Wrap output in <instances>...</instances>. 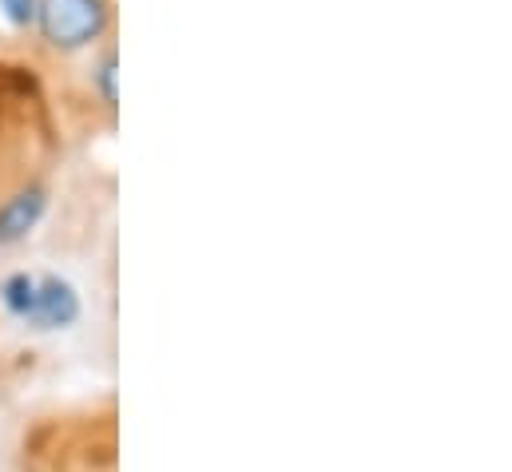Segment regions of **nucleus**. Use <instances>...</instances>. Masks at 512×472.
<instances>
[{
    "mask_svg": "<svg viewBox=\"0 0 512 472\" xmlns=\"http://www.w3.org/2000/svg\"><path fill=\"white\" fill-rule=\"evenodd\" d=\"M36 24L52 48L76 52L104 36L108 0H36Z\"/></svg>",
    "mask_w": 512,
    "mask_h": 472,
    "instance_id": "nucleus-1",
    "label": "nucleus"
},
{
    "mask_svg": "<svg viewBox=\"0 0 512 472\" xmlns=\"http://www.w3.org/2000/svg\"><path fill=\"white\" fill-rule=\"evenodd\" d=\"M80 318V294L68 278L60 274H44L40 278V290H36V306L28 314V326L36 330H64Z\"/></svg>",
    "mask_w": 512,
    "mask_h": 472,
    "instance_id": "nucleus-2",
    "label": "nucleus"
},
{
    "mask_svg": "<svg viewBox=\"0 0 512 472\" xmlns=\"http://www.w3.org/2000/svg\"><path fill=\"white\" fill-rule=\"evenodd\" d=\"M44 211H48V191H44L40 183L16 191V195L0 207V246H12V242L32 235L36 223L44 219Z\"/></svg>",
    "mask_w": 512,
    "mask_h": 472,
    "instance_id": "nucleus-3",
    "label": "nucleus"
},
{
    "mask_svg": "<svg viewBox=\"0 0 512 472\" xmlns=\"http://www.w3.org/2000/svg\"><path fill=\"white\" fill-rule=\"evenodd\" d=\"M36 290H40V278L20 270V274H8V278L0 282V302L8 306V314H16V318L28 322L32 306H36Z\"/></svg>",
    "mask_w": 512,
    "mask_h": 472,
    "instance_id": "nucleus-4",
    "label": "nucleus"
},
{
    "mask_svg": "<svg viewBox=\"0 0 512 472\" xmlns=\"http://www.w3.org/2000/svg\"><path fill=\"white\" fill-rule=\"evenodd\" d=\"M96 88H100V96H104L108 108L120 104V56H116V48H108L100 56V64H96Z\"/></svg>",
    "mask_w": 512,
    "mask_h": 472,
    "instance_id": "nucleus-5",
    "label": "nucleus"
},
{
    "mask_svg": "<svg viewBox=\"0 0 512 472\" xmlns=\"http://www.w3.org/2000/svg\"><path fill=\"white\" fill-rule=\"evenodd\" d=\"M0 8H4V16H8L16 28L36 24V0H0Z\"/></svg>",
    "mask_w": 512,
    "mask_h": 472,
    "instance_id": "nucleus-6",
    "label": "nucleus"
}]
</instances>
